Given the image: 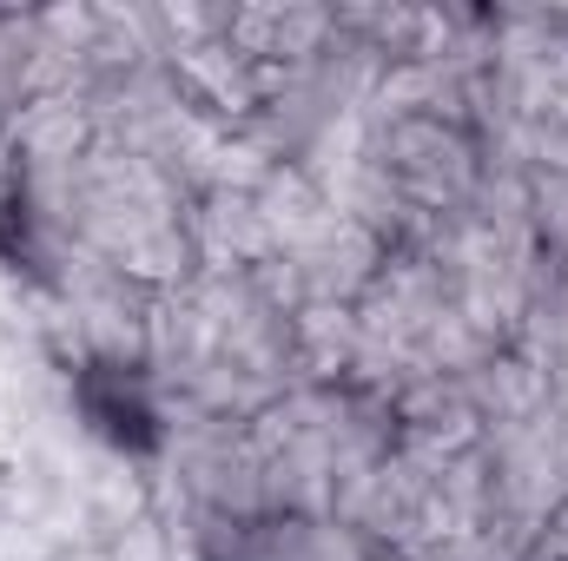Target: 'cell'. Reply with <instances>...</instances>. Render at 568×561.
Segmentation results:
<instances>
[{"label":"cell","mask_w":568,"mask_h":561,"mask_svg":"<svg viewBox=\"0 0 568 561\" xmlns=\"http://www.w3.org/2000/svg\"><path fill=\"white\" fill-rule=\"evenodd\" d=\"M80 404H87V422H93L106 442H120V449H145V442H159L152 410L140 404V390H126V370H113V364H100V370L80 384Z\"/></svg>","instance_id":"1"}]
</instances>
